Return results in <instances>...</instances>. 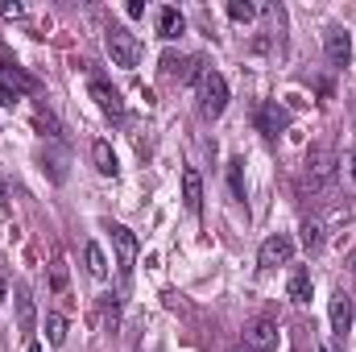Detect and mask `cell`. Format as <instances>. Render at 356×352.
<instances>
[{"instance_id": "2", "label": "cell", "mask_w": 356, "mask_h": 352, "mask_svg": "<svg viewBox=\"0 0 356 352\" xmlns=\"http://www.w3.org/2000/svg\"><path fill=\"white\" fill-rule=\"evenodd\" d=\"M104 46H108V54H112L116 67H137V63H141V42H137V33H129L124 25H108V29H104Z\"/></svg>"}, {"instance_id": "23", "label": "cell", "mask_w": 356, "mask_h": 352, "mask_svg": "<svg viewBox=\"0 0 356 352\" xmlns=\"http://www.w3.org/2000/svg\"><path fill=\"white\" fill-rule=\"evenodd\" d=\"M0 17H8V21H17V17H25V4H17V0H8V4H0Z\"/></svg>"}, {"instance_id": "27", "label": "cell", "mask_w": 356, "mask_h": 352, "mask_svg": "<svg viewBox=\"0 0 356 352\" xmlns=\"http://www.w3.org/2000/svg\"><path fill=\"white\" fill-rule=\"evenodd\" d=\"M348 273H353V282H356V249L348 253Z\"/></svg>"}, {"instance_id": "21", "label": "cell", "mask_w": 356, "mask_h": 352, "mask_svg": "<svg viewBox=\"0 0 356 352\" xmlns=\"http://www.w3.org/2000/svg\"><path fill=\"white\" fill-rule=\"evenodd\" d=\"M241 166H245L241 158L228 162V182H232V195H236V199H245V175H241Z\"/></svg>"}, {"instance_id": "25", "label": "cell", "mask_w": 356, "mask_h": 352, "mask_svg": "<svg viewBox=\"0 0 356 352\" xmlns=\"http://www.w3.org/2000/svg\"><path fill=\"white\" fill-rule=\"evenodd\" d=\"M67 286V269H63V262H54V290H63Z\"/></svg>"}, {"instance_id": "7", "label": "cell", "mask_w": 356, "mask_h": 352, "mask_svg": "<svg viewBox=\"0 0 356 352\" xmlns=\"http://www.w3.org/2000/svg\"><path fill=\"white\" fill-rule=\"evenodd\" d=\"M290 257H294V241H290L286 232L269 237L266 245L257 249V265H261V269H277V265H290Z\"/></svg>"}, {"instance_id": "12", "label": "cell", "mask_w": 356, "mask_h": 352, "mask_svg": "<svg viewBox=\"0 0 356 352\" xmlns=\"http://www.w3.org/2000/svg\"><path fill=\"white\" fill-rule=\"evenodd\" d=\"M182 203H186V211H195L199 216V207H203V178L199 170H182Z\"/></svg>"}, {"instance_id": "17", "label": "cell", "mask_w": 356, "mask_h": 352, "mask_svg": "<svg viewBox=\"0 0 356 352\" xmlns=\"http://www.w3.org/2000/svg\"><path fill=\"white\" fill-rule=\"evenodd\" d=\"M83 262H88V273H91V278H108V257H104V249H99L95 241L83 249Z\"/></svg>"}, {"instance_id": "19", "label": "cell", "mask_w": 356, "mask_h": 352, "mask_svg": "<svg viewBox=\"0 0 356 352\" xmlns=\"http://www.w3.org/2000/svg\"><path fill=\"white\" fill-rule=\"evenodd\" d=\"M17 315H21V332H33V298L25 286H17Z\"/></svg>"}, {"instance_id": "22", "label": "cell", "mask_w": 356, "mask_h": 352, "mask_svg": "<svg viewBox=\"0 0 356 352\" xmlns=\"http://www.w3.org/2000/svg\"><path fill=\"white\" fill-rule=\"evenodd\" d=\"M228 17H232V21H253V17H257V4H249V0H232V4H228Z\"/></svg>"}, {"instance_id": "20", "label": "cell", "mask_w": 356, "mask_h": 352, "mask_svg": "<svg viewBox=\"0 0 356 352\" xmlns=\"http://www.w3.org/2000/svg\"><path fill=\"white\" fill-rule=\"evenodd\" d=\"M46 340H50V344H63V340H67V319H63L58 311L46 315Z\"/></svg>"}, {"instance_id": "3", "label": "cell", "mask_w": 356, "mask_h": 352, "mask_svg": "<svg viewBox=\"0 0 356 352\" xmlns=\"http://www.w3.org/2000/svg\"><path fill=\"white\" fill-rule=\"evenodd\" d=\"M224 108H228V83H224V75L220 71H203V79H199V112L216 120Z\"/></svg>"}, {"instance_id": "11", "label": "cell", "mask_w": 356, "mask_h": 352, "mask_svg": "<svg viewBox=\"0 0 356 352\" xmlns=\"http://www.w3.org/2000/svg\"><path fill=\"white\" fill-rule=\"evenodd\" d=\"M0 83L4 88H13L17 95H25V91H38V79L33 75H25L17 63H8V58H0Z\"/></svg>"}, {"instance_id": "10", "label": "cell", "mask_w": 356, "mask_h": 352, "mask_svg": "<svg viewBox=\"0 0 356 352\" xmlns=\"http://www.w3.org/2000/svg\"><path fill=\"white\" fill-rule=\"evenodd\" d=\"M112 245H116V262H120V278L133 273V262H137V237L124 228V224H112Z\"/></svg>"}, {"instance_id": "31", "label": "cell", "mask_w": 356, "mask_h": 352, "mask_svg": "<svg viewBox=\"0 0 356 352\" xmlns=\"http://www.w3.org/2000/svg\"><path fill=\"white\" fill-rule=\"evenodd\" d=\"M232 352H249V349H245V344H241V349H232Z\"/></svg>"}, {"instance_id": "14", "label": "cell", "mask_w": 356, "mask_h": 352, "mask_svg": "<svg viewBox=\"0 0 356 352\" xmlns=\"http://www.w3.org/2000/svg\"><path fill=\"white\" fill-rule=\"evenodd\" d=\"M286 294H290L294 303H311V294H315L311 269H294V273H290V282H286Z\"/></svg>"}, {"instance_id": "5", "label": "cell", "mask_w": 356, "mask_h": 352, "mask_svg": "<svg viewBox=\"0 0 356 352\" xmlns=\"http://www.w3.org/2000/svg\"><path fill=\"white\" fill-rule=\"evenodd\" d=\"M327 315H332V336L344 344L348 340V332H353V319H356V303L348 290H336L332 294V307H327Z\"/></svg>"}, {"instance_id": "1", "label": "cell", "mask_w": 356, "mask_h": 352, "mask_svg": "<svg viewBox=\"0 0 356 352\" xmlns=\"http://www.w3.org/2000/svg\"><path fill=\"white\" fill-rule=\"evenodd\" d=\"M336 170H340V154H336L332 145H311V150H307L302 175L311 182V195H323V191L336 182Z\"/></svg>"}, {"instance_id": "18", "label": "cell", "mask_w": 356, "mask_h": 352, "mask_svg": "<svg viewBox=\"0 0 356 352\" xmlns=\"http://www.w3.org/2000/svg\"><path fill=\"white\" fill-rule=\"evenodd\" d=\"M302 249L307 253H319L323 249V224L319 220H302Z\"/></svg>"}, {"instance_id": "16", "label": "cell", "mask_w": 356, "mask_h": 352, "mask_svg": "<svg viewBox=\"0 0 356 352\" xmlns=\"http://www.w3.org/2000/svg\"><path fill=\"white\" fill-rule=\"evenodd\" d=\"M336 182L344 186V195H356V145H353V150H344L340 170H336Z\"/></svg>"}, {"instance_id": "8", "label": "cell", "mask_w": 356, "mask_h": 352, "mask_svg": "<svg viewBox=\"0 0 356 352\" xmlns=\"http://www.w3.org/2000/svg\"><path fill=\"white\" fill-rule=\"evenodd\" d=\"M257 129H261L266 137H282V133L290 129V112H286L277 99H266V104H257Z\"/></svg>"}, {"instance_id": "15", "label": "cell", "mask_w": 356, "mask_h": 352, "mask_svg": "<svg viewBox=\"0 0 356 352\" xmlns=\"http://www.w3.org/2000/svg\"><path fill=\"white\" fill-rule=\"evenodd\" d=\"M91 162H95V170H99L104 178H116V170H120V166H116V154H112L108 141H91Z\"/></svg>"}, {"instance_id": "4", "label": "cell", "mask_w": 356, "mask_h": 352, "mask_svg": "<svg viewBox=\"0 0 356 352\" xmlns=\"http://www.w3.org/2000/svg\"><path fill=\"white\" fill-rule=\"evenodd\" d=\"M241 344H245L249 352H277V323H273V319H266V315L249 319V323H245Z\"/></svg>"}, {"instance_id": "13", "label": "cell", "mask_w": 356, "mask_h": 352, "mask_svg": "<svg viewBox=\"0 0 356 352\" xmlns=\"http://www.w3.org/2000/svg\"><path fill=\"white\" fill-rule=\"evenodd\" d=\"M182 29H186V17H182L178 8H158V38H162V42L182 38Z\"/></svg>"}, {"instance_id": "29", "label": "cell", "mask_w": 356, "mask_h": 352, "mask_svg": "<svg viewBox=\"0 0 356 352\" xmlns=\"http://www.w3.org/2000/svg\"><path fill=\"white\" fill-rule=\"evenodd\" d=\"M4 294H8V282H4V278H0V303H4Z\"/></svg>"}, {"instance_id": "9", "label": "cell", "mask_w": 356, "mask_h": 352, "mask_svg": "<svg viewBox=\"0 0 356 352\" xmlns=\"http://www.w3.org/2000/svg\"><path fill=\"white\" fill-rule=\"evenodd\" d=\"M91 99L99 104V112L108 116V120H124V99H120V91L112 88V83H104V79H91Z\"/></svg>"}, {"instance_id": "6", "label": "cell", "mask_w": 356, "mask_h": 352, "mask_svg": "<svg viewBox=\"0 0 356 352\" xmlns=\"http://www.w3.org/2000/svg\"><path fill=\"white\" fill-rule=\"evenodd\" d=\"M323 54H327V63H332L336 71H344V67L353 63V38H348V29L332 25V29L323 33Z\"/></svg>"}, {"instance_id": "30", "label": "cell", "mask_w": 356, "mask_h": 352, "mask_svg": "<svg viewBox=\"0 0 356 352\" xmlns=\"http://www.w3.org/2000/svg\"><path fill=\"white\" fill-rule=\"evenodd\" d=\"M29 352H42V349H38V344H29Z\"/></svg>"}, {"instance_id": "24", "label": "cell", "mask_w": 356, "mask_h": 352, "mask_svg": "<svg viewBox=\"0 0 356 352\" xmlns=\"http://www.w3.org/2000/svg\"><path fill=\"white\" fill-rule=\"evenodd\" d=\"M17 99H21L17 91H13V88H4V83H0V108H13Z\"/></svg>"}, {"instance_id": "28", "label": "cell", "mask_w": 356, "mask_h": 352, "mask_svg": "<svg viewBox=\"0 0 356 352\" xmlns=\"http://www.w3.org/2000/svg\"><path fill=\"white\" fill-rule=\"evenodd\" d=\"M0 207H8V186L0 182Z\"/></svg>"}, {"instance_id": "26", "label": "cell", "mask_w": 356, "mask_h": 352, "mask_svg": "<svg viewBox=\"0 0 356 352\" xmlns=\"http://www.w3.org/2000/svg\"><path fill=\"white\" fill-rule=\"evenodd\" d=\"M319 352H340V340L332 336V340H319Z\"/></svg>"}]
</instances>
